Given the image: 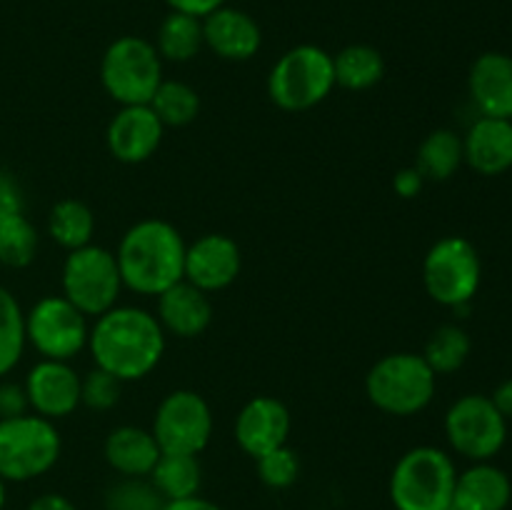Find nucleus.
<instances>
[{
    "label": "nucleus",
    "mask_w": 512,
    "mask_h": 510,
    "mask_svg": "<svg viewBox=\"0 0 512 510\" xmlns=\"http://www.w3.org/2000/svg\"><path fill=\"white\" fill-rule=\"evenodd\" d=\"M88 350L95 368L120 383L143 380L153 373L165 353V330L150 310L115 305L90 325Z\"/></svg>",
    "instance_id": "f257e3e1"
},
{
    "label": "nucleus",
    "mask_w": 512,
    "mask_h": 510,
    "mask_svg": "<svg viewBox=\"0 0 512 510\" xmlns=\"http://www.w3.org/2000/svg\"><path fill=\"white\" fill-rule=\"evenodd\" d=\"M185 248L180 230L168 220L148 218L130 225L115 250L123 288L158 298L185 280Z\"/></svg>",
    "instance_id": "f03ea898"
},
{
    "label": "nucleus",
    "mask_w": 512,
    "mask_h": 510,
    "mask_svg": "<svg viewBox=\"0 0 512 510\" xmlns=\"http://www.w3.org/2000/svg\"><path fill=\"white\" fill-rule=\"evenodd\" d=\"M458 470L453 458L435 445H418L400 455L390 473L395 510H453Z\"/></svg>",
    "instance_id": "7ed1b4c3"
},
{
    "label": "nucleus",
    "mask_w": 512,
    "mask_h": 510,
    "mask_svg": "<svg viewBox=\"0 0 512 510\" xmlns=\"http://www.w3.org/2000/svg\"><path fill=\"white\" fill-rule=\"evenodd\" d=\"M435 380L438 375L423 355L390 353L365 375V395L383 413L408 418L433 403Z\"/></svg>",
    "instance_id": "20e7f679"
},
{
    "label": "nucleus",
    "mask_w": 512,
    "mask_h": 510,
    "mask_svg": "<svg viewBox=\"0 0 512 510\" xmlns=\"http://www.w3.org/2000/svg\"><path fill=\"white\" fill-rule=\"evenodd\" d=\"M333 88V55L313 43L285 50L268 75L270 100L288 113L315 108L333 93Z\"/></svg>",
    "instance_id": "39448f33"
},
{
    "label": "nucleus",
    "mask_w": 512,
    "mask_h": 510,
    "mask_svg": "<svg viewBox=\"0 0 512 510\" xmlns=\"http://www.w3.org/2000/svg\"><path fill=\"white\" fill-rule=\"evenodd\" d=\"M63 450L53 420L35 413L0 418V478L28 483L55 468Z\"/></svg>",
    "instance_id": "423d86ee"
},
{
    "label": "nucleus",
    "mask_w": 512,
    "mask_h": 510,
    "mask_svg": "<svg viewBox=\"0 0 512 510\" xmlns=\"http://www.w3.org/2000/svg\"><path fill=\"white\" fill-rule=\"evenodd\" d=\"M100 83L118 105H148L163 83V58L140 35H120L100 60Z\"/></svg>",
    "instance_id": "0eeeda50"
},
{
    "label": "nucleus",
    "mask_w": 512,
    "mask_h": 510,
    "mask_svg": "<svg viewBox=\"0 0 512 510\" xmlns=\"http://www.w3.org/2000/svg\"><path fill=\"white\" fill-rule=\"evenodd\" d=\"M63 298L70 300L85 318H98L118 305L123 278L118 260L103 245H83L70 250L63 263Z\"/></svg>",
    "instance_id": "6e6552de"
},
{
    "label": "nucleus",
    "mask_w": 512,
    "mask_h": 510,
    "mask_svg": "<svg viewBox=\"0 0 512 510\" xmlns=\"http://www.w3.org/2000/svg\"><path fill=\"white\" fill-rule=\"evenodd\" d=\"M483 265L475 245L463 235L440 238L423 260V285L435 303L465 308L475 298Z\"/></svg>",
    "instance_id": "1a4fd4ad"
},
{
    "label": "nucleus",
    "mask_w": 512,
    "mask_h": 510,
    "mask_svg": "<svg viewBox=\"0 0 512 510\" xmlns=\"http://www.w3.org/2000/svg\"><path fill=\"white\" fill-rule=\"evenodd\" d=\"M445 438L458 455L485 463L503 450L508 420L488 395L470 393L455 400L445 413Z\"/></svg>",
    "instance_id": "9d476101"
},
{
    "label": "nucleus",
    "mask_w": 512,
    "mask_h": 510,
    "mask_svg": "<svg viewBox=\"0 0 512 510\" xmlns=\"http://www.w3.org/2000/svg\"><path fill=\"white\" fill-rule=\"evenodd\" d=\"M150 433L160 453H203L213 438V413L208 400L195 390H173L160 400Z\"/></svg>",
    "instance_id": "9b49d317"
},
{
    "label": "nucleus",
    "mask_w": 512,
    "mask_h": 510,
    "mask_svg": "<svg viewBox=\"0 0 512 510\" xmlns=\"http://www.w3.org/2000/svg\"><path fill=\"white\" fill-rule=\"evenodd\" d=\"M88 318L63 295H45L25 313V340L45 360H70L88 348Z\"/></svg>",
    "instance_id": "f8f14e48"
},
{
    "label": "nucleus",
    "mask_w": 512,
    "mask_h": 510,
    "mask_svg": "<svg viewBox=\"0 0 512 510\" xmlns=\"http://www.w3.org/2000/svg\"><path fill=\"white\" fill-rule=\"evenodd\" d=\"M163 135L165 125L150 105H120L105 130V143L115 160L138 165L158 153Z\"/></svg>",
    "instance_id": "ddd939ff"
},
{
    "label": "nucleus",
    "mask_w": 512,
    "mask_h": 510,
    "mask_svg": "<svg viewBox=\"0 0 512 510\" xmlns=\"http://www.w3.org/2000/svg\"><path fill=\"white\" fill-rule=\"evenodd\" d=\"M240 265L243 255L230 235H200L185 248V280L208 295L233 285L240 275Z\"/></svg>",
    "instance_id": "4468645a"
},
{
    "label": "nucleus",
    "mask_w": 512,
    "mask_h": 510,
    "mask_svg": "<svg viewBox=\"0 0 512 510\" xmlns=\"http://www.w3.org/2000/svg\"><path fill=\"white\" fill-rule=\"evenodd\" d=\"M25 395L35 415L68 418L80 405V375L65 360H40L25 375Z\"/></svg>",
    "instance_id": "2eb2a0df"
},
{
    "label": "nucleus",
    "mask_w": 512,
    "mask_h": 510,
    "mask_svg": "<svg viewBox=\"0 0 512 510\" xmlns=\"http://www.w3.org/2000/svg\"><path fill=\"white\" fill-rule=\"evenodd\" d=\"M290 425L293 420L283 400L273 395H255L235 418V440L243 453L258 460L260 455L288 445Z\"/></svg>",
    "instance_id": "dca6fc26"
},
{
    "label": "nucleus",
    "mask_w": 512,
    "mask_h": 510,
    "mask_svg": "<svg viewBox=\"0 0 512 510\" xmlns=\"http://www.w3.org/2000/svg\"><path fill=\"white\" fill-rule=\"evenodd\" d=\"M203 43L218 58L230 60V63H243L260 50L263 30L255 23L253 15L223 5V8L213 10L203 18Z\"/></svg>",
    "instance_id": "f3484780"
},
{
    "label": "nucleus",
    "mask_w": 512,
    "mask_h": 510,
    "mask_svg": "<svg viewBox=\"0 0 512 510\" xmlns=\"http://www.w3.org/2000/svg\"><path fill=\"white\" fill-rule=\"evenodd\" d=\"M468 90L480 115L512 120V55L498 50L478 55L470 65Z\"/></svg>",
    "instance_id": "a211bd4d"
},
{
    "label": "nucleus",
    "mask_w": 512,
    "mask_h": 510,
    "mask_svg": "<svg viewBox=\"0 0 512 510\" xmlns=\"http://www.w3.org/2000/svg\"><path fill=\"white\" fill-rule=\"evenodd\" d=\"M158 323L165 333L175 338H198L210 328L213 320V303L208 293L180 280L173 288L158 295Z\"/></svg>",
    "instance_id": "6ab92c4d"
},
{
    "label": "nucleus",
    "mask_w": 512,
    "mask_h": 510,
    "mask_svg": "<svg viewBox=\"0 0 512 510\" xmlns=\"http://www.w3.org/2000/svg\"><path fill=\"white\" fill-rule=\"evenodd\" d=\"M463 160L480 175H503L512 168V120L478 118L463 138Z\"/></svg>",
    "instance_id": "aec40b11"
},
{
    "label": "nucleus",
    "mask_w": 512,
    "mask_h": 510,
    "mask_svg": "<svg viewBox=\"0 0 512 510\" xmlns=\"http://www.w3.org/2000/svg\"><path fill=\"white\" fill-rule=\"evenodd\" d=\"M512 500V483L503 468L485 463L470 465L458 473L453 510H505Z\"/></svg>",
    "instance_id": "412c9836"
},
{
    "label": "nucleus",
    "mask_w": 512,
    "mask_h": 510,
    "mask_svg": "<svg viewBox=\"0 0 512 510\" xmlns=\"http://www.w3.org/2000/svg\"><path fill=\"white\" fill-rule=\"evenodd\" d=\"M105 463L123 478H148L160 458L153 433L138 425H118L103 443Z\"/></svg>",
    "instance_id": "4be33fe9"
},
{
    "label": "nucleus",
    "mask_w": 512,
    "mask_h": 510,
    "mask_svg": "<svg viewBox=\"0 0 512 510\" xmlns=\"http://www.w3.org/2000/svg\"><path fill=\"white\" fill-rule=\"evenodd\" d=\"M150 483L155 485L165 503L170 500L193 498L200 493L203 485V468H200L198 455H175L160 453L158 463L150 470Z\"/></svg>",
    "instance_id": "5701e85b"
},
{
    "label": "nucleus",
    "mask_w": 512,
    "mask_h": 510,
    "mask_svg": "<svg viewBox=\"0 0 512 510\" xmlns=\"http://www.w3.org/2000/svg\"><path fill=\"white\" fill-rule=\"evenodd\" d=\"M335 85L345 90H368L385 75V58L378 48L365 43L345 45L333 55Z\"/></svg>",
    "instance_id": "b1692460"
},
{
    "label": "nucleus",
    "mask_w": 512,
    "mask_h": 510,
    "mask_svg": "<svg viewBox=\"0 0 512 510\" xmlns=\"http://www.w3.org/2000/svg\"><path fill=\"white\" fill-rule=\"evenodd\" d=\"M155 50L170 63H188L203 50V20L170 10L155 33Z\"/></svg>",
    "instance_id": "393cba45"
},
{
    "label": "nucleus",
    "mask_w": 512,
    "mask_h": 510,
    "mask_svg": "<svg viewBox=\"0 0 512 510\" xmlns=\"http://www.w3.org/2000/svg\"><path fill=\"white\" fill-rule=\"evenodd\" d=\"M48 233L60 248L78 250L90 245L95 233V215L83 200L63 198L53 205L48 215Z\"/></svg>",
    "instance_id": "a878e982"
},
{
    "label": "nucleus",
    "mask_w": 512,
    "mask_h": 510,
    "mask_svg": "<svg viewBox=\"0 0 512 510\" xmlns=\"http://www.w3.org/2000/svg\"><path fill=\"white\" fill-rule=\"evenodd\" d=\"M463 163V138L455 130L438 128L420 143L415 168L425 180H448Z\"/></svg>",
    "instance_id": "bb28decb"
},
{
    "label": "nucleus",
    "mask_w": 512,
    "mask_h": 510,
    "mask_svg": "<svg viewBox=\"0 0 512 510\" xmlns=\"http://www.w3.org/2000/svg\"><path fill=\"white\" fill-rule=\"evenodd\" d=\"M150 108L165 128H185L200 113V95L183 80H165L155 90Z\"/></svg>",
    "instance_id": "cd10ccee"
},
{
    "label": "nucleus",
    "mask_w": 512,
    "mask_h": 510,
    "mask_svg": "<svg viewBox=\"0 0 512 510\" xmlns=\"http://www.w3.org/2000/svg\"><path fill=\"white\" fill-rule=\"evenodd\" d=\"M470 348V335L465 333L460 325L448 323V325H440L433 335H430L428 345H425V363L433 368L435 375H448L455 373L465 365L468 360Z\"/></svg>",
    "instance_id": "c85d7f7f"
},
{
    "label": "nucleus",
    "mask_w": 512,
    "mask_h": 510,
    "mask_svg": "<svg viewBox=\"0 0 512 510\" xmlns=\"http://www.w3.org/2000/svg\"><path fill=\"white\" fill-rule=\"evenodd\" d=\"M25 313L18 298L0 285V378L20 363L25 350Z\"/></svg>",
    "instance_id": "c756f323"
},
{
    "label": "nucleus",
    "mask_w": 512,
    "mask_h": 510,
    "mask_svg": "<svg viewBox=\"0 0 512 510\" xmlns=\"http://www.w3.org/2000/svg\"><path fill=\"white\" fill-rule=\"evenodd\" d=\"M38 253V230L25 213L0 223V263L5 268H28Z\"/></svg>",
    "instance_id": "7c9ffc66"
},
{
    "label": "nucleus",
    "mask_w": 512,
    "mask_h": 510,
    "mask_svg": "<svg viewBox=\"0 0 512 510\" xmlns=\"http://www.w3.org/2000/svg\"><path fill=\"white\" fill-rule=\"evenodd\" d=\"M105 505L108 510H160L165 500L150 478H123L110 485L105 493Z\"/></svg>",
    "instance_id": "2f4dec72"
},
{
    "label": "nucleus",
    "mask_w": 512,
    "mask_h": 510,
    "mask_svg": "<svg viewBox=\"0 0 512 510\" xmlns=\"http://www.w3.org/2000/svg\"><path fill=\"white\" fill-rule=\"evenodd\" d=\"M255 463H258V475L263 480V485H268L273 490L290 488L300 475V458L288 445L260 455Z\"/></svg>",
    "instance_id": "473e14b6"
},
{
    "label": "nucleus",
    "mask_w": 512,
    "mask_h": 510,
    "mask_svg": "<svg viewBox=\"0 0 512 510\" xmlns=\"http://www.w3.org/2000/svg\"><path fill=\"white\" fill-rule=\"evenodd\" d=\"M120 380L105 370L93 368L80 378V405L90 410H110L120 400Z\"/></svg>",
    "instance_id": "72a5a7b5"
},
{
    "label": "nucleus",
    "mask_w": 512,
    "mask_h": 510,
    "mask_svg": "<svg viewBox=\"0 0 512 510\" xmlns=\"http://www.w3.org/2000/svg\"><path fill=\"white\" fill-rule=\"evenodd\" d=\"M23 208H25L23 188H20L18 180H15L13 175L0 170V223L13 218V215L23 213Z\"/></svg>",
    "instance_id": "f704fd0d"
},
{
    "label": "nucleus",
    "mask_w": 512,
    "mask_h": 510,
    "mask_svg": "<svg viewBox=\"0 0 512 510\" xmlns=\"http://www.w3.org/2000/svg\"><path fill=\"white\" fill-rule=\"evenodd\" d=\"M30 410L28 395L25 388L18 383H3L0 385V418H15V415H25Z\"/></svg>",
    "instance_id": "c9c22d12"
},
{
    "label": "nucleus",
    "mask_w": 512,
    "mask_h": 510,
    "mask_svg": "<svg viewBox=\"0 0 512 510\" xmlns=\"http://www.w3.org/2000/svg\"><path fill=\"white\" fill-rule=\"evenodd\" d=\"M423 185H425V178H423V173H420V170L415 168V165H413V168L398 170V173H395V178H393L395 193H398L400 198H405V200H410V198H415V195H420Z\"/></svg>",
    "instance_id": "e433bc0d"
},
{
    "label": "nucleus",
    "mask_w": 512,
    "mask_h": 510,
    "mask_svg": "<svg viewBox=\"0 0 512 510\" xmlns=\"http://www.w3.org/2000/svg\"><path fill=\"white\" fill-rule=\"evenodd\" d=\"M165 3H168V8L175 10V13H185L203 20L205 15H210L213 10L223 8L228 0H165Z\"/></svg>",
    "instance_id": "4c0bfd02"
},
{
    "label": "nucleus",
    "mask_w": 512,
    "mask_h": 510,
    "mask_svg": "<svg viewBox=\"0 0 512 510\" xmlns=\"http://www.w3.org/2000/svg\"><path fill=\"white\" fill-rule=\"evenodd\" d=\"M28 510H78V508H75L73 500H68L65 495L45 493V495H38V498L28 505Z\"/></svg>",
    "instance_id": "58836bf2"
},
{
    "label": "nucleus",
    "mask_w": 512,
    "mask_h": 510,
    "mask_svg": "<svg viewBox=\"0 0 512 510\" xmlns=\"http://www.w3.org/2000/svg\"><path fill=\"white\" fill-rule=\"evenodd\" d=\"M160 510H223V508H220V505H215L213 500L200 498V495H193V498L170 500V503H165Z\"/></svg>",
    "instance_id": "ea45409f"
},
{
    "label": "nucleus",
    "mask_w": 512,
    "mask_h": 510,
    "mask_svg": "<svg viewBox=\"0 0 512 510\" xmlns=\"http://www.w3.org/2000/svg\"><path fill=\"white\" fill-rule=\"evenodd\" d=\"M495 403V408L500 410V415H503L505 420H512V378L503 380V383L495 388L493 398H490Z\"/></svg>",
    "instance_id": "a19ab883"
},
{
    "label": "nucleus",
    "mask_w": 512,
    "mask_h": 510,
    "mask_svg": "<svg viewBox=\"0 0 512 510\" xmlns=\"http://www.w3.org/2000/svg\"><path fill=\"white\" fill-rule=\"evenodd\" d=\"M5 500H8V488H5V480L0 478V510L5 508Z\"/></svg>",
    "instance_id": "79ce46f5"
}]
</instances>
